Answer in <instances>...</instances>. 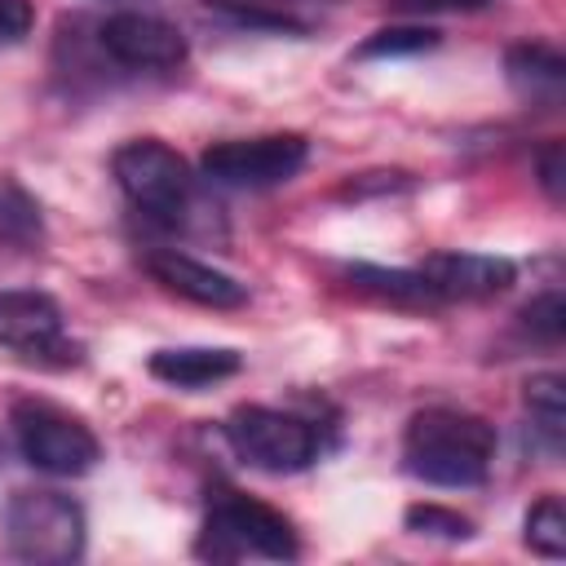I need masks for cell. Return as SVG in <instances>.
<instances>
[{"label": "cell", "instance_id": "6da1fadb", "mask_svg": "<svg viewBox=\"0 0 566 566\" xmlns=\"http://www.w3.org/2000/svg\"><path fill=\"white\" fill-rule=\"evenodd\" d=\"M495 460V424L460 407H424L407 420L402 464L411 478L447 491L482 486Z\"/></svg>", "mask_w": 566, "mask_h": 566}, {"label": "cell", "instance_id": "7a4b0ae2", "mask_svg": "<svg viewBox=\"0 0 566 566\" xmlns=\"http://www.w3.org/2000/svg\"><path fill=\"white\" fill-rule=\"evenodd\" d=\"M199 553L212 562H239V557H265V562H292L301 553V535L287 513H279L265 500H252L243 491H217L203 517Z\"/></svg>", "mask_w": 566, "mask_h": 566}, {"label": "cell", "instance_id": "3957f363", "mask_svg": "<svg viewBox=\"0 0 566 566\" xmlns=\"http://www.w3.org/2000/svg\"><path fill=\"white\" fill-rule=\"evenodd\" d=\"M9 433L18 455L49 478H80L102 460L97 433L49 398H18L9 407Z\"/></svg>", "mask_w": 566, "mask_h": 566}, {"label": "cell", "instance_id": "277c9868", "mask_svg": "<svg viewBox=\"0 0 566 566\" xmlns=\"http://www.w3.org/2000/svg\"><path fill=\"white\" fill-rule=\"evenodd\" d=\"M111 172L124 190V199L159 221V226H181L190 203H195V172L190 164L159 137H133L111 155Z\"/></svg>", "mask_w": 566, "mask_h": 566}, {"label": "cell", "instance_id": "5b68a950", "mask_svg": "<svg viewBox=\"0 0 566 566\" xmlns=\"http://www.w3.org/2000/svg\"><path fill=\"white\" fill-rule=\"evenodd\" d=\"M84 509L49 486L13 491L4 504V544L35 566H62L84 553Z\"/></svg>", "mask_w": 566, "mask_h": 566}, {"label": "cell", "instance_id": "8992f818", "mask_svg": "<svg viewBox=\"0 0 566 566\" xmlns=\"http://www.w3.org/2000/svg\"><path fill=\"white\" fill-rule=\"evenodd\" d=\"M310 159V142L301 133H261V137H234L203 150L199 168L212 186L226 190H265L292 181Z\"/></svg>", "mask_w": 566, "mask_h": 566}, {"label": "cell", "instance_id": "52a82bcc", "mask_svg": "<svg viewBox=\"0 0 566 566\" xmlns=\"http://www.w3.org/2000/svg\"><path fill=\"white\" fill-rule=\"evenodd\" d=\"M226 438L239 451V460L261 473H301L318 460L314 424L274 407H239L226 420Z\"/></svg>", "mask_w": 566, "mask_h": 566}, {"label": "cell", "instance_id": "ba28073f", "mask_svg": "<svg viewBox=\"0 0 566 566\" xmlns=\"http://www.w3.org/2000/svg\"><path fill=\"white\" fill-rule=\"evenodd\" d=\"M0 345L22 358H40V363H75L80 358V345L66 336L57 301L44 292H31V287L0 292Z\"/></svg>", "mask_w": 566, "mask_h": 566}, {"label": "cell", "instance_id": "9c48e42d", "mask_svg": "<svg viewBox=\"0 0 566 566\" xmlns=\"http://www.w3.org/2000/svg\"><path fill=\"white\" fill-rule=\"evenodd\" d=\"M97 40L119 66H133V71H172L190 53L177 22H168L159 13H137V9L111 13L97 27Z\"/></svg>", "mask_w": 566, "mask_h": 566}, {"label": "cell", "instance_id": "30bf717a", "mask_svg": "<svg viewBox=\"0 0 566 566\" xmlns=\"http://www.w3.org/2000/svg\"><path fill=\"white\" fill-rule=\"evenodd\" d=\"M420 274L438 301H486L513 287L517 265L491 252H433L420 261Z\"/></svg>", "mask_w": 566, "mask_h": 566}, {"label": "cell", "instance_id": "8fae6325", "mask_svg": "<svg viewBox=\"0 0 566 566\" xmlns=\"http://www.w3.org/2000/svg\"><path fill=\"white\" fill-rule=\"evenodd\" d=\"M146 270L155 274V283H164L168 292L203 305V310H239L248 305V283H239L234 274L199 261V256H186L177 248H159L146 256Z\"/></svg>", "mask_w": 566, "mask_h": 566}, {"label": "cell", "instance_id": "7c38bea8", "mask_svg": "<svg viewBox=\"0 0 566 566\" xmlns=\"http://www.w3.org/2000/svg\"><path fill=\"white\" fill-rule=\"evenodd\" d=\"M243 358L239 349H226V345H177V349H155L146 371L164 385H177V389H208L217 380H230L239 376Z\"/></svg>", "mask_w": 566, "mask_h": 566}, {"label": "cell", "instance_id": "4fadbf2b", "mask_svg": "<svg viewBox=\"0 0 566 566\" xmlns=\"http://www.w3.org/2000/svg\"><path fill=\"white\" fill-rule=\"evenodd\" d=\"M504 75L509 84L539 106H557L566 93V57L548 40H522L504 53Z\"/></svg>", "mask_w": 566, "mask_h": 566}, {"label": "cell", "instance_id": "5bb4252c", "mask_svg": "<svg viewBox=\"0 0 566 566\" xmlns=\"http://www.w3.org/2000/svg\"><path fill=\"white\" fill-rule=\"evenodd\" d=\"M345 279H349L358 292H367V296H376V301H389V305H407V310H429V305H438V296H433L429 279L420 274V265H416V270L349 265Z\"/></svg>", "mask_w": 566, "mask_h": 566}, {"label": "cell", "instance_id": "9a60e30c", "mask_svg": "<svg viewBox=\"0 0 566 566\" xmlns=\"http://www.w3.org/2000/svg\"><path fill=\"white\" fill-rule=\"evenodd\" d=\"M44 239V212L18 177H0V243L31 252Z\"/></svg>", "mask_w": 566, "mask_h": 566}, {"label": "cell", "instance_id": "2e32d148", "mask_svg": "<svg viewBox=\"0 0 566 566\" xmlns=\"http://www.w3.org/2000/svg\"><path fill=\"white\" fill-rule=\"evenodd\" d=\"M526 411L535 433L548 442V451H562V433H566V380L557 371H539L526 380Z\"/></svg>", "mask_w": 566, "mask_h": 566}, {"label": "cell", "instance_id": "e0dca14e", "mask_svg": "<svg viewBox=\"0 0 566 566\" xmlns=\"http://www.w3.org/2000/svg\"><path fill=\"white\" fill-rule=\"evenodd\" d=\"M526 548L557 562L566 557V509H562V495H544L539 504H531L526 513Z\"/></svg>", "mask_w": 566, "mask_h": 566}, {"label": "cell", "instance_id": "ac0fdd59", "mask_svg": "<svg viewBox=\"0 0 566 566\" xmlns=\"http://www.w3.org/2000/svg\"><path fill=\"white\" fill-rule=\"evenodd\" d=\"M438 40H442V31H433V27H380V31H371L358 49H354V57H411V53H424V49H438Z\"/></svg>", "mask_w": 566, "mask_h": 566}, {"label": "cell", "instance_id": "d6986e66", "mask_svg": "<svg viewBox=\"0 0 566 566\" xmlns=\"http://www.w3.org/2000/svg\"><path fill=\"white\" fill-rule=\"evenodd\" d=\"M402 522H407V531H416V535L451 539V544L473 535V522H469L464 513H455V509H442V504H411V509L402 513Z\"/></svg>", "mask_w": 566, "mask_h": 566}, {"label": "cell", "instance_id": "ffe728a7", "mask_svg": "<svg viewBox=\"0 0 566 566\" xmlns=\"http://www.w3.org/2000/svg\"><path fill=\"white\" fill-rule=\"evenodd\" d=\"M208 18L230 22V27H243V31H305V22H296L287 13H270V9L243 4V0H212L208 4Z\"/></svg>", "mask_w": 566, "mask_h": 566}, {"label": "cell", "instance_id": "44dd1931", "mask_svg": "<svg viewBox=\"0 0 566 566\" xmlns=\"http://www.w3.org/2000/svg\"><path fill=\"white\" fill-rule=\"evenodd\" d=\"M517 318H522V327H526L535 340L557 345L562 332H566V301H562V292H544V296H535Z\"/></svg>", "mask_w": 566, "mask_h": 566}, {"label": "cell", "instance_id": "7402d4cb", "mask_svg": "<svg viewBox=\"0 0 566 566\" xmlns=\"http://www.w3.org/2000/svg\"><path fill=\"white\" fill-rule=\"evenodd\" d=\"M535 172H539L544 195H548L553 203H562V199H566V146H562V142H548V146L539 150V159H535Z\"/></svg>", "mask_w": 566, "mask_h": 566}, {"label": "cell", "instance_id": "603a6c76", "mask_svg": "<svg viewBox=\"0 0 566 566\" xmlns=\"http://www.w3.org/2000/svg\"><path fill=\"white\" fill-rule=\"evenodd\" d=\"M35 27V9L31 0H0V44H18L27 40Z\"/></svg>", "mask_w": 566, "mask_h": 566}, {"label": "cell", "instance_id": "cb8c5ba5", "mask_svg": "<svg viewBox=\"0 0 566 566\" xmlns=\"http://www.w3.org/2000/svg\"><path fill=\"white\" fill-rule=\"evenodd\" d=\"M394 4L407 13H478L491 9L495 0H394Z\"/></svg>", "mask_w": 566, "mask_h": 566}]
</instances>
